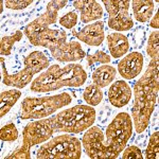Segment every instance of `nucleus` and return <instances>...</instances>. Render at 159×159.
I'll use <instances>...</instances> for the list:
<instances>
[{
	"mask_svg": "<svg viewBox=\"0 0 159 159\" xmlns=\"http://www.w3.org/2000/svg\"><path fill=\"white\" fill-rule=\"evenodd\" d=\"M133 135V120L127 112H119L105 132L90 126L83 137V148L91 159H115L126 147Z\"/></svg>",
	"mask_w": 159,
	"mask_h": 159,
	"instance_id": "obj_1",
	"label": "nucleus"
},
{
	"mask_svg": "<svg viewBox=\"0 0 159 159\" xmlns=\"http://www.w3.org/2000/svg\"><path fill=\"white\" fill-rule=\"evenodd\" d=\"M159 154V132L156 130L153 133L148 141V148L145 151V158L147 159H158Z\"/></svg>",
	"mask_w": 159,
	"mask_h": 159,
	"instance_id": "obj_23",
	"label": "nucleus"
},
{
	"mask_svg": "<svg viewBox=\"0 0 159 159\" xmlns=\"http://www.w3.org/2000/svg\"><path fill=\"white\" fill-rule=\"evenodd\" d=\"M83 98L85 102L90 106H96L101 103L102 99H103V92L102 89L96 84H92L86 87V89L83 92Z\"/></svg>",
	"mask_w": 159,
	"mask_h": 159,
	"instance_id": "obj_21",
	"label": "nucleus"
},
{
	"mask_svg": "<svg viewBox=\"0 0 159 159\" xmlns=\"http://www.w3.org/2000/svg\"><path fill=\"white\" fill-rule=\"evenodd\" d=\"M51 55L54 60L63 63L78 61L85 57V52L82 49L81 43L78 42H70L61 45L51 51Z\"/></svg>",
	"mask_w": 159,
	"mask_h": 159,
	"instance_id": "obj_13",
	"label": "nucleus"
},
{
	"mask_svg": "<svg viewBox=\"0 0 159 159\" xmlns=\"http://www.w3.org/2000/svg\"><path fill=\"white\" fill-rule=\"evenodd\" d=\"M86 61H87V65L88 66H92L96 63H101V64H105V65H106L107 63H110L111 57L109 56V54H106L104 51H97L93 54L87 55Z\"/></svg>",
	"mask_w": 159,
	"mask_h": 159,
	"instance_id": "obj_26",
	"label": "nucleus"
},
{
	"mask_svg": "<svg viewBox=\"0 0 159 159\" xmlns=\"http://www.w3.org/2000/svg\"><path fill=\"white\" fill-rule=\"evenodd\" d=\"M117 70L115 67L110 65H104L101 67L97 68L92 73V81L93 84L99 86L100 88H104V87L108 86L114 82L116 78Z\"/></svg>",
	"mask_w": 159,
	"mask_h": 159,
	"instance_id": "obj_19",
	"label": "nucleus"
},
{
	"mask_svg": "<svg viewBox=\"0 0 159 159\" xmlns=\"http://www.w3.org/2000/svg\"><path fill=\"white\" fill-rule=\"evenodd\" d=\"M54 133L50 118L30 122L22 130V144L6 156V159H30L31 148L48 141Z\"/></svg>",
	"mask_w": 159,
	"mask_h": 159,
	"instance_id": "obj_7",
	"label": "nucleus"
},
{
	"mask_svg": "<svg viewBox=\"0 0 159 159\" xmlns=\"http://www.w3.org/2000/svg\"><path fill=\"white\" fill-rule=\"evenodd\" d=\"M147 53L151 58L159 55V32L157 30L151 33L148 39Z\"/></svg>",
	"mask_w": 159,
	"mask_h": 159,
	"instance_id": "obj_24",
	"label": "nucleus"
},
{
	"mask_svg": "<svg viewBox=\"0 0 159 159\" xmlns=\"http://www.w3.org/2000/svg\"><path fill=\"white\" fill-rule=\"evenodd\" d=\"M33 3V0H6L4 4L12 10H24Z\"/></svg>",
	"mask_w": 159,
	"mask_h": 159,
	"instance_id": "obj_28",
	"label": "nucleus"
},
{
	"mask_svg": "<svg viewBox=\"0 0 159 159\" xmlns=\"http://www.w3.org/2000/svg\"><path fill=\"white\" fill-rule=\"evenodd\" d=\"M3 3H4L3 1H1V2H0V7H1V9H0V13H2V12H3Z\"/></svg>",
	"mask_w": 159,
	"mask_h": 159,
	"instance_id": "obj_31",
	"label": "nucleus"
},
{
	"mask_svg": "<svg viewBox=\"0 0 159 159\" xmlns=\"http://www.w3.org/2000/svg\"><path fill=\"white\" fill-rule=\"evenodd\" d=\"M21 97V91L19 89H11V90L2 91L0 93V117L3 118L12 107L16 104Z\"/></svg>",
	"mask_w": 159,
	"mask_h": 159,
	"instance_id": "obj_20",
	"label": "nucleus"
},
{
	"mask_svg": "<svg viewBox=\"0 0 159 159\" xmlns=\"http://www.w3.org/2000/svg\"><path fill=\"white\" fill-rule=\"evenodd\" d=\"M2 68V83L7 86H12L15 88H25L33 80V76L40 71L49 67V58L45 53L40 51H33L25 56L24 64L25 68L19 72L10 74L6 68V61L3 56L0 58Z\"/></svg>",
	"mask_w": 159,
	"mask_h": 159,
	"instance_id": "obj_6",
	"label": "nucleus"
},
{
	"mask_svg": "<svg viewBox=\"0 0 159 159\" xmlns=\"http://www.w3.org/2000/svg\"><path fill=\"white\" fill-rule=\"evenodd\" d=\"M82 145L80 139L71 135L52 138L37 150V159H80Z\"/></svg>",
	"mask_w": 159,
	"mask_h": 159,
	"instance_id": "obj_8",
	"label": "nucleus"
},
{
	"mask_svg": "<svg viewBox=\"0 0 159 159\" xmlns=\"http://www.w3.org/2000/svg\"><path fill=\"white\" fill-rule=\"evenodd\" d=\"M73 7L81 12V21L88 24L103 17V9L96 0H75Z\"/></svg>",
	"mask_w": 159,
	"mask_h": 159,
	"instance_id": "obj_15",
	"label": "nucleus"
},
{
	"mask_svg": "<svg viewBox=\"0 0 159 159\" xmlns=\"http://www.w3.org/2000/svg\"><path fill=\"white\" fill-rule=\"evenodd\" d=\"M87 80V73L80 64H68L65 67L60 65L50 66L40 73L31 84V91L50 92L63 87H80Z\"/></svg>",
	"mask_w": 159,
	"mask_h": 159,
	"instance_id": "obj_3",
	"label": "nucleus"
},
{
	"mask_svg": "<svg viewBox=\"0 0 159 159\" xmlns=\"http://www.w3.org/2000/svg\"><path fill=\"white\" fill-rule=\"evenodd\" d=\"M132 89L125 81H116L108 90V100L110 104L117 108H122L129 102Z\"/></svg>",
	"mask_w": 159,
	"mask_h": 159,
	"instance_id": "obj_16",
	"label": "nucleus"
},
{
	"mask_svg": "<svg viewBox=\"0 0 159 159\" xmlns=\"http://www.w3.org/2000/svg\"><path fill=\"white\" fill-rule=\"evenodd\" d=\"M66 39H67V34L65 31L54 30L49 28V29L42 31L31 43L33 46H40V47L48 48L50 51H52L53 49L65 43Z\"/></svg>",
	"mask_w": 159,
	"mask_h": 159,
	"instance_id": "obj_14",
	"label": "nucleus"
},
{
	"mask_svg": "<svg viewBox=\"0 0 159 159\" xmlns=\"http://www.w3.org/2000/svg\"><path fill=\"white\" fill-rule=\"evenodd\" d=\"M22 31L17 30L15 31V33L13 35H10V36H3L1 38V48H0V53L1 55H6L9 56L11 55L12 52V48L13 46L15 45V43L20 42L22 38Z\"/></svg>",
	"mask_w": 159,
	"mask_h": 159,
	"instance_id": "obj_22",
	"label": "nucleus"
},
{
	"mask_svg": "<svg viewBox=\"0 0 159 159\" xmlns=\"http://www.w3.org/2000/svg\"><path fill=\"white\" fill-rule=\"evenodd\" d=\"M78 13L76 12H69L67 14H65L64 16H61L60 18V25L61 27L66 28V29L72 30L75 25L78 24Z\"/></svg>",
	"mask_w": 159,
	"mask_h": 159,
	"instance_id": "obj_27",
	"label": "nucleus"
},
{
	"mask_svg": "<svg viewBox=\"0 0 159 159\" xmlns=\"http://www.w3.org/2000/svg\"><path fill=\"white\" fill-rule=\"evenodd\" d=\"M107 45L111 56L114 58L122 57L129 49L127 37L122 33H111L107 36Z\"/></svg>",
	"mask_w": 159,
	"mask_h": 159,
	"instance_id": "obj_17",
	"label": "nucleus"
},
{
	"mask_svg": "<svg viewBox=\"0 0 159 159\" xmlns=\"http://www.w3.org/2000/svg\"><path fill=\"white\" fill-rule=\"evenodd\" d=\"M71 32L74 37L88 46H100L105 38L103 21H97L94 24L87 25L80 31L72 29Z\"/></svg>",
	"mask_w": 159,
	"mask_h": 159,
	"instance_id": "obj_12",
	"label": "nucleus"
},
{
	"mask_svg": "<svg viewBox=\"0 0 159 159\" xmlns=\"http://www.w3.org/2000/svg\"><path fill=\"white\" fill-rule=\"evenodd\" d=\"M67 0H52L49 1L46 7V12L31 21L29 25H25L24 33L28 37L30 43L34 40V38L39 34L42 31L49 29V25L55 24L57 20L58 11L67 6Z\"/></svg>",
	"mask_w": 159,
	"mask_h": 159,
	"instance_id": "obj_10",
	"label": "nucleus"
},
{
	"mask_svg": "<svg viewBox=\"0 0 159 159\" xmlns=\"http://www.w3.org/2000/svg\"><path fill=\"white\" fill-rule=\"evenodd\" d=\"M72 102V96L68 92L42 98H25L21 103V120H39L54 114Z\"/></svg>",
	"mask_w": 159,
	"mask_h": 159,
	"instance_id": "obj_5",
	"label": "nucleus"
},
{
	"mask_svg": "<svg viewBox=\"0 0 159 159\" xmlns=\"http://www.w3.org/2000/svg\"><path fill=\"white\" fill-rule=\"evenodd\" d=\"M96 109L90 105H76L50 117L55 133L80 134L96 121Z\"/></svg>",
	"mask_w": 159,
	"mask_h": 159,
	"instance_id": "obj_4",
	"label": "nucleus"
},
{
	"mask_svg": "<svg viewBox=\"0 0 159 159\" xmlns=\"http://www.w3.org/2000/svg\"><path fill=\"white\" fill-rule=\"evenodd\" d=\"M142 159V153H141L140 148L136 145H132V147H129L124 150V152L122 153V159Z\"/></svg>",
	"mask_w": 159,
	"mask_h": 159,
	"instance_id": "obj_29",
	"label": "nucleus"
},
{
	"mask_svg": "<svg viewBox=\"0 0 159 159\" xmlns=\"http://www.w3.org/2000/svg\"><path fill=\"white\" fill-rule=\"evenodd\" d=\"M159 91V55L152 58L144 74L134 86V105L132 108V120L135 130L143 133L150 124Z\"/></svg>",
	"mask_w": 159,
	"mask_h": 159,
	"instance_id": "obj_2",
	"label": "nucleus"
},
{
	"mask_svg": "<svg viewBox=\"0 0 159 159\" xmlns=\"http://www.w3.org/2000/svg\"><path fill=\"white\" fill-rule=\"evenodd\" d=\"M150 25L152 28H154V29H158L159 28V13L158 12L156 13V15L153 17V19L151 20Z\"/></svg>",
	"mask_w": 159,
	"mask_h": 159,
	"instance_id": "obj_30",
	"label": "nucleus"
},
{
	"mask_svg": "<svg viewBox=\"0 0 159 159\" xmlns=\"http://www.w3.org/2000/svg\"><path fill=\"white\" fill-rule=\"evenodd\" d=\"M133 12L135 19L139 22H147L152 17L154 12V1L152 0H133Z\"/></svg>",
	"mask_w": 159,
	"mask_h": 159,
	"instance_id": "obj_18",
	"label": "nucleus"
},
{
	"mask_svg": "<svg viewBox=\"0 0 159 159\" xmlns=\"http://www.w3.org/2000/svg\"><path fill=\"white\" fill-rule=\"evenodd\" d=\"M18 130H17L15 124L9 123V124L4 125L0 129V138L2 141H7V142H13L18 138Z\"/></svg>",
	"mask_w": 159,
	"mask_h": 159,
	"instance_id": "obj_25",
	"label": "nucleus"
},
{
	"mask_svg": "<svg viewBox=\"0 0 159 159\" xmlns=\"http://www.w3.org/2000/svg\"><path fill=\"white\" fill-rule=\"evenodd\" d=\"M105 9L108 12V27L116 31H129L134 27V20L129 9V0H103Z\"/></svg>",
	"mask_w": 159,
	"mask_h": 159,
	"instance_id": "obj_9",
	"label": "nucleus"
},
{
	"mask_svg": "<svg viewBox=\"0 0 159 159\" xmlns=\"http://www.w3.org/2000/svg\"><path fill=\"white\" fill-rule=\"evenodd\" d=\"M142 53L134 51L122 58L118 63V71L120 75L125 80H133L137 78L143 68Z\"/></svg>",
	"mask_w": 159,
	"mask_h": 159,
	"instance_id": "obj_11",
	"label": "nucleus"
}]
</instances>
